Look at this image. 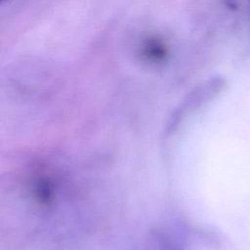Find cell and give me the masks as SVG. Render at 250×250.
<instances>
[{"mask_svg": "<svg viewBox=\"0 0 250 250\" xmlns=\"http://www.w3.org/2000/svg\"><path fill=\"white\" fill-rule=\"evenodd\" d=\"M167 54L168 51L163 42L156 38H149L143 46V55L152 62H161Z\"/></svg>", "mask_w": 250, "mask_h": 250, "instance_id": "1", "label": "cell"}]
</instances>
